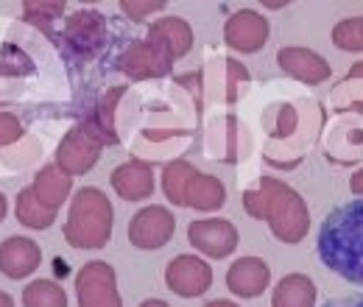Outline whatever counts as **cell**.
I'll list each match as a JSON object with an SVG mask.
<instances>
[{
	"mask_svg": "<svg viewBox=\"0 0 363 307\" xmlns=\"http://www.w3.org/2000/svg\"><path fill=\"white\" fill-rule=\"evenodd\" d=\"M106 43V20L101 11L82 9L73 11L65 23V45L76 56H95Z\"/></svg>",
	"mask_w": 363,
	"mask_h": 307,
	"instance_id": "277c9868",
	"label": "cell"
},
{
	"mask_svg": "<svg viewBox=\"0 0 363 307\" xmlns=\"http://www.w3.org/2000/svg\"><path fill=\"white\" fill-rule=\"evenodd\" d=\"M34 196L59 213V207L70 199V187H73V176H67L65 171H59L56 165H43L37 176H34Z\"/></svg>",
	"mask_w": 363,
	"mask_h": 307,
	"instance_id": "9a60e30c",
	"label": "cell"
},
{
	"mask_svg": "<svg viewBox=\"0 0 363 307\" xmlns=\"http://www.w3.org/2000/svg\"><path fill=\"white\" fill-rule=\"evenodd\" d=\"M196 174H199V171H196L190 162H184V160H177V162H171V165L165 168V174H162V190H165V196H168L171 204L184 207L187 184H190V179Z\"/></svg>",
	"mask_w": 363,
	"mask_h": 307,
	"instance_id": "44dd1931",
	"label": "cell"
},
{
	"mask_svg": "<svg viewBox=\"0 0 363 307\" xmlns=\"http://www.w3.org/2000/svg\"><path fill=\"white\" fill-rule=\"evenodd\" d=\"M277 59H279L285 73H291L296 79H305V82H316V76L308 67H313L321 76H330V67L324 65V59L316 56V53H311V50H302V48H282Z\"/></svg>",
	"mask_w": 363,
	"mask_h": 307,
	"instance_id": "d6986e66",
	"label": "cell"
},
{
	"mask_svg": "<svg viewBox=\"0 0 363 307\" xmlns=\"http://www.w3.org/2000/svg\"><path fill=\"white\" fill-rule=\"evenodd\" d=\"M109 182L123 201H143L154 193V171H151V165H145L140 160H129V162L118 165L109 176Z\"/></svg>",
	"mask_w": 363,
	"mask_h": 307,
	"instance_id": "8fae6325",
	"label": "cell"
},
{
	"mask_svg": "<svg viewBox=\"0 0 363 307\" xmlns=\"http://www.w3.org/2000/svg\"><path fill=\"white\" fill-rule=\"evenodd\" d=\"M6 210H9V201H6V196L0 193V223H3V218H6Z\"/></svg>",
	"mask_w": 363,
	"mask_h": 307,
	"instance_id": "f1b7e54d",
	"label": "cell"
},
{
	"mask_svg": "<svg viewBox=\"0 0 363 307\" xmlns=\"http://www.w3.org/2000/svg\"><path fill=\"white\" fill-rule=\"evenodd\" d=\"M98 160H101V143L92 140L82 126H76V129H70V132L59 140V145H56V162L53 165L59 171H65L67 176H79V174H87Z\"/></svg>",
	"mask_w": 363,
	"mask_h": 307,
	"instance_id": "5b68a950",
	"label": "cell"
},
{
	"mask_svg": "<svg viewBox=\"0 0 363 307\" xmlns=\"http://www.w3.org/2000/svg\"><path fill=\"white\" fill-rule=\"evenodd\" d=\"M313 296L316 288L305 274H288L274 291V307H311Z\"/></svg>",
	"mask_w": 363,
	"mask_h": 307,
	"instance_id": "ac0fdd59",
	"label": "cell"
},
{
	"mask_svg": "<svg viewBox=\"0 0 363 307\" xmlns=\"http://www.w3.org/2000/svg\"><path fill=\"white\" fill-rule=\"evenodd\" d=\"M224 201H227V190L216 176L196 174L190 179L187 196H184V207H196V210L210 213V210L224 207Z\"/></svg>",
	"mask_w": 363,
	"mask_h": 307,
	"instance_id": "2e32d148",
	"label": "cell"
},
{
	"mask_svg": "<svg viewBox=\"0 0 363 307\" xmlns=\"http://www.w3.org/2000/svg\"><path fill=\"white\" fill-rule=\"evenodd\" d=\"M14 216H17V221H20L26 229L43 232L48 226H53V221H56L59 213L45 207V204L34 196V187H23V190L17 193V201H14Z\"/></svg>",
	"mask_w": 363,
	"mask_h": 307,
	"instance_id": "e0dca14e",
	"label": "cell"
},
{
	"mask_svg": "<svg viewBox=\"0 0 363 307\" xmlns=\"http://www.w3.org/2000/svg\"><path fill=\"white\" fill-rule=\"evenodd\" d=\"M121 70L129 79H151L171 73V59L151 43H135L121 56Z\"/></svg>",
	"mask_w": 363,
	"mask_h": 307,
	"instance_id": "4fadbf2b",
	"label": "cell"
},
{
	"mask_svg": "<svg viewBox=\"0 0 363 307\" xmlns=\"http://www.w3.org/2000/svg\"><path fill=\"white\" fill-rule=\"evenodd\" d=\"M174 216L165 207H145L129 221V240L137 249H162L174 235Z\"/></svg>",
	"mask_w": 363,
	"mask_h": 307,
	"instance_id": "ba28073f",
	"label": "cell"
},
{
	"mask_svg": "<svg viewBox=\"0 0 363 307\" xmlns=\"http://www.w3.org/2000/svg\"><path fill=\"white\" fill-rule=\"evenodd\" d=\"M121 9H123V14H126V17H132V20H143V17H148V14L160 11V9H165V3H162V0H160V3H132V0H123V3H121Z\"/></svg>",
	"mask_w": 363,
	"mask_h": 307,
	"instance_id": "cb8c5ba5",
	"label": "cell"
},
{
	"mask_svg": "<svg viewBox=\"0 0 363 307\" xmlns=\"http://www.w3.org/2000/svg\"><path fill=\"white\" fill-rule=\"evenodd\" d=\"M148 43L160 48L171 62L184 56L193 45V31L182 17H165L148 28Z\"/></svg>",
	"mask_w": 363,
	"mask_h": 307,
	"instance_id": "5bb4252c",
	"label": "cell"
},
{
	"mask_svg": "<svg viewBox=\"0 0 363 307\" xmlns=\"http://www.w3.org/2000/svg\"><path fill=\"white\" fill-rule=\"evenodd\" d=\"M23 123H20V118L17 115H11V112H0V148H6V145H14L17 140H23Z\"/></svg>",
	"mask_w": 363,
	"mask_h": 307,
	"instance_id": "603a6c76",
	"label": "cell"
},
{
	"mask_svg": "<svg viewBox=\"0 0 363 307\" xmlns=\"http://www.w3.org/2000/svg\"><path fill=\"white\" fill-rule=\"evenodd\" d=\"M352 190H355V193L361 190V193H363V171H361V174H355V179H352Z\"/></svg>",
	"mask_w": 363,
	"mask_h": 307,
	"instance_id": "4316f807",
	"label": "cell"
},
{
	"mask_svg": "<svg viewBox=\"0 0 363 307\" xmlns=\"http://www.w3.org/2000/svg\"><path fill=\"white\" fill-rule=\"evenodd\" d=\"M321 307H363V294H347V296H338V299H330Z\"/></svg>",
	"mask_w": 363,
	"mask_h": 307,
	"instance_id": "d4e9b609",
	"label": "cell"
},
{
	"mask_svg": "<svg viewBox=\"0 0 363 307\" xmlns=\"http://www.w3.org/2000/svg\"><path fill=\"white\" fill-rule=\"evenodd\" d=\"M76 299L79 307H123L118 294V277L109 263H87L76 274Z\"/></svg>",
	"mask_w": 363,
	"mask_h": 307,
	"instance_id": "3957f363",
	"label": "cell"
},
{
	"mask_svg": "<svg viewBox=\"0 0 363 307\" xmlns=\"http://www.w3.org/2000/svg\"><path fill=\"white\" fill-rule=\"evenodd\" d=\"M0 307H14V299H11V294L0 291Z\"/></svg>",
	"mask_w": 363,
	"mask_h": 307,
	"instance_id": "484cf974",
	"label": "cell"
},
{
	"mask_svg": "<svg viewBox=\"0 0 363 307\" xmlns=\"http://www.w3.org/2000/svg\"><path fill=\"white\" fill-rule=\"evenodd\" d=\"M187 238L199 252H204L207 257H216V260L227 257L238 249V229L224 218L193 221L187 229Z\"/></svg>",
	"mask_w": 363,
	"mask_h": 307,
	"instance_id": "52a82bcc",
	"label": "cell"
},
{
	"mask_svg": "<svg viewBox=\"0 0 363 307\" xmlns=\"http://www.w3.org/2000/svg\"><path fill=\"white\" fill-rule=\"evenodd\" d=\"M316 255L341 279L363 285V199L333 207L316 235Z\"/></svg>",
	"mask_w": 363,
	"mask_h": 307,
	"instance_id": "6da1fadb",
	"label": "cell"
},
{
	"mask_svg": "<svg viewBox=\"0 0 363 307\" xmlns=\"http://www.w3.org/2000/svg\"><path fill=\"white\" fill-rule=\"evenodd\" d=\"M165 282H168V288L177 296L196 299L204 291H210V285H213V268H210V263H204V260H199L193 255H179V257H174L168 263V268H165Z\"/></svg>",
	"mask_w": 363,
	"mask_h": 307,
	"instance_id": "8992f818",
	"label": "cell"
},
{
	"mask_svg": "<svg viewBox=\"0 0 363 307\" xmlns=\"http://www.w3.org/2000/svg\"><path fill=\"white\" fill-rule=\"evenodd\" d=\"M65 9L67 6L62 0H53V3H48V0H28V3H23V17L28 23L40 26V28H48L53 20L65 17Z\"/></svg>",
	"mask_w": 363,
	"mask_h": 307,
	"instance_id": "7402d4cb",
	"label": "cell"
},
{
	"mask_svg": "<svg viewBox=\"0 0 363 307\" xmlns=\"http://www.w3.org/2000/svg\"><path fill=\"white\" fill-rule=\"evenodd\" d=\"M266 37H269V23H266V17H260L257 11H249V9L232 14L227 28H224L227 45H232L235 50H246V53L260 50V48L266 45Z\"/></svg>",
	"mask_w": 363,
	"mask_h": 307,
	"instance_id": "30bf717a",
	"label": "cell"
},
{
	"mask_svg": "<svg viewBox=\"0 0 363 307\" xmlns=\"http://www.w3.org/2000/svg\"><path fill=\"white\" fill-rule=\"evenodd\" d=\"M43 265V249L37 240L11 235L0 243V274L9 279H26Z\"/></svg>",
	"mask_w": 363,
	"mask_h": 307,
	"instance_id": "9c48e42d",
	"label": "cell"
},
{
	"mask_svg": "<svg viewBox=\"0 0 363 307\" xmlns=\"http://www.w3.org/2000/svg\"><path fill=\"white\" fill-rule=\"evenodd\" d=\"M204 307H238V305H232L227 299H216V302H210V305H204Z\"/></svg>",
	"mask_w": 363,
	"mask_h": 307,
	"instance_id": "f546056e",
	"label": "cell"
},
{
	"mask_svg": "<svg viewBox=\"0 0 363 307\" xmlns=\"http://www.w3.org/2000/svg\"><path fill=\"white\" fill-rule=\"evenodd\" d=\"M73 249H104L112 235V204L98 187H82L70 199L62 229Z\"/></svg>",
	"mask_w": 363,
	"mask_h": 307,
	"instance_id": "7a4b0ae2",
	"label": "cell"
},
{
	"mask_svg": "<svg viewBox=\"0 0 363 307\" xmlns=\"http://www.w3.org/2000/svg\"><path fill=\"white\" fill-rule=\"evenodd\" d=\"M227 288L235 296L255 299L269 288V265L260 257H240L227 271Z\"/></svg>",
	"mask_w": 363,
	"mask_h": 307,
	"instance_id": "7c38bea8",
	"label": "cell"
},
{
	"mask_svg": "<svg viewBox=\"0 0 363 307\" xmlns=\"http://www.w3.org/2000/svg\"><path fill=\"white\" fill-rule=\"evenodd\" d=\"M140 307H171L168 302H162V299H148V302H143Z\"/></svg>",
	"mask_w": 363,
	"mask_h": 307,
	"instance_id": "83f0119b",
	"label": "cell"
},
{
	"mask_svg": "<svg viewBox=\"0 0 363 307\" xmlns=\"http://www.w3.org/2000/svg\"><path fill=\"white\" fill-rule=\"evenodd\" d=\"M23 307H67V294L53 279H34L23 291Z\"/></svg>",
	"mask_w": 363,
	"mask_h": 307,
	"instance_id": "ffe728a7",
	"label": "cell"
}]
</instances>
